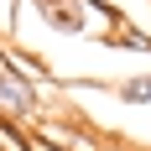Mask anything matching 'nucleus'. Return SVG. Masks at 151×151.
<instances>
[{
	"label": "nucleus",
	"mask_w": 151,
	"mask_h": 151,
	"mask_svg": "<svg viewBox=\"0 0 151 151\" xmlns=\"http://www.w3.org/2000/svg\"><path fill=\"white\" fill-rule=\"evenodd\" d=\"M16 115V120H31L37 115V89H31V78L11 63H0V120Z\"/></svg>",
	"instance_id": "f257e3e1"
},
{
	"label": "nucleus",
	"mask_w": 151,
	"mask_h": 151,
	"mask_svg": "<svg viewBox=\"0 0 151 151\" xmlns=\"http://www.w3.org/2000/svg\"><path fill=\"white\" fill-rule=\"evenodd\" d=\"M47 16V26L68 31V37H89V21H83V11H78V0H37Z\"/></svg>",
	"instance_id": "f03ea898"
},
{
	"label": "nucleus",
	"mask_w": 151,
	"mask_h": 151,
	"mask_svg": "<svg viewBox=\"0 0 151 151\" xmlns=\"http://www.w3.org/2000/svg\"><path fill=\"white\" fill-rule=\"evenodd\" d=\"M120 99H125V104H146V99H151V73L146 78H125V83H120Z\"/></svg>",
	"instance_id": "7ed1b4c3"
},
{
	"label": "nucleus",
	"mask_w": 151,
	"mask_h": 151,
	"mask_svg": "<svg viewBox=\"0 0 151 151\" xmlns=\"http://www.w3.org/2000/svg\"><path fill=\"white\" fill-rule=\"evenodd\" d=\"M120 47H130V52H151V37L146 31H125V37H115Z\"/></svg>",
	"instance_id": "20e7f679"
}]
</instances>
